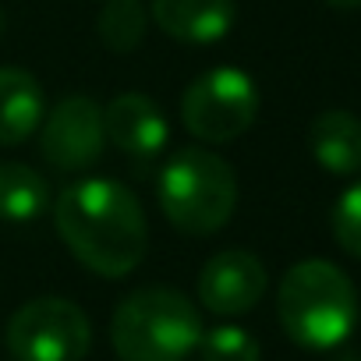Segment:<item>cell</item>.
Instances as JSON below:
<instances>
[{"instance_id":"cell-1","label":"cell","mask_w":361,"mask_h":361,"mask_svg":"<svg viewBox=\"0 0 361 361\" xmlns=\"http://www.w3.org/2000/svg\"><path fill=\"white\" fill-rule=\"evenodd\" d=\"M54 224L71 255L99 276H128L149 248V224L138 199L110 177H85L54 202Z\"/></svg>"},{"instance_id":"cell-2","label":"cell","mask_w":361,"mask_h":361,"mask_svg":"<svg viewBox=\"0 0 361 361\" xmlns=\"http://www.w3.org/2000/svg\"><path fill=\"white\" fill-rule=\"evenodd\" d=\"M276 315L298 347L333 350L357 326V290L340 266L326 259H305L283 273Z\"/></svg>"},{"instance_id":"cell-3","label":"cell","mask_w":361,"mask_h":361,"mask_svg":"<svg viewBox=\"0 0 361 361\" xmlns=\"http://www.w3.org/2000/svg\"><path fill=\"white\" fill-rule=\"evenodd\" d=\"M202 333L195 301L173 287L131 290L110 319V343L121 361H188Z\"/></svg>"},{"instance_id":"cell-4","label":"cell","mask_w":361,"mask_h":361,"mask_svg":"<svg viewBox=\"0 0 361 361\" xmlns=\"http://www.w3.org/2000/svg\"><path fill=\"white\" fill-rule=\"evenodd\" d=\"M156 192L170 227L188 238L216 234L220 227H227V220L238 209L234 166L202 145L177 149L159 170Z\"/></svg>"},{"instance_id":"cell-5","label":"cell","mask_w":361,"mask_h":361,"mask_svg":"<svg viewBox=\"0 0 361 361\" xmlns=\"http://www.w3.org/2000/svg\"><path fill=\"white\" fill-rule=\"evenodd\" d=\"M259 117V89L241 68H213L199 75L180 96V121L209 145L241 138Z\"/></svg>"},{"instance_id":"cell-6","label":"cell","mask_w":361,"mask_h":361,"mask_svg":"<svg viewBox=\"0 0 361 361\" xmlns=\"http://www.w3.org/2000/svg\"><path fill=\"white\" fill-rule=\"evenodd\" d=\"M8 347L18 361H82L92 347V322L68 298H36L11 315Z\"/></svg>"},{"instance_id":"cell-7","label":"cell","mask_w":361,"mask_h":361,"mask_svg":"<svg viewBox=\"0 0 361 361\" xmlns=\"http://www.w3.org/2000/svg\"><path fill=\"white\" fill-rule=\"evenodd\" d=\"M106 149L103 106L89 96H68L39 124V152L61 173L89 170Z\"/></svg>"},{"instance_id":"cell-8","label":"cell","mask_w":361,"mask_h":361,"mask_svg":"<svg viewBox=\"0 0 361 361\" xmlns=\"http://www.w3.org/2000/svg\"><path fill=\"white\" fill-rule=\"evenodd\" d=\"M269 287V273L259 255L245 248L216 252L199 273V301L206 312L220 319H234L252 312Z\"/></svg>"},{"instance_id":"cell-9","label":"cell","mask_w":361,"mask_h":361,"mask_svg":"<svg viewBox=\"0 0 361 361\" xmlns=\"http://www.w3.org/2000/svg\"><path fill=\"white\" fill-rule=\"evenodd\" d=\"M103 128H106V142L135 159H149L163 152V145L170 142L166 114L159 110L156 99L142 92L114 96L110 106H103Z\"/></svg>"},{"instance_id":"cell-10","label":"cell","mask_w":361,"mask_h":361,"mask_svg":"<svg viewBox=\"0 0 361 361\" xmlns=\"http://www.w3.org/2000/svg\"><path fill=\"white\" fill-rule=\"evenodd\" d=\"M149 18L177 43H220L234 29V0H152Z\"/></svg>"},{"instance_id":"cell-11","label":"cell","mask_w":361,"mask_h":361,"mask_svg":"<svg viewBox=\"0 0 361 361\" xmlns=\"http://www.w3.org/2000/svg\"><path fill=\"white\" fill-rule=\"evenodd\" d=\"M47 117V92L25 68H0V145H22Z\"/></svg>"},{"instance_id":"cell-12","label":"cell","mask_w":361,"mask_h":361,"mask_svg":"<svg viewBox=\"0 0 361 361\" xmlns=\"http://www.w3.org/2000/svg\"><path fill=\"white\" fill-rule=\"evenodd\" d=\"M308 149L336 177L361 173V121L350 110H322L308 128Z\"/></svg>"},{"instance_id":"cell-13","label":"cell","mask_w":361,"mask_h":361,"mask_svg":"<svg viewBox=\"0 0 361 361\" xmlns=\"http://www.w3.org/2000/svg\"><path fill=\"white\" fill-rule=\"evenodd\" d=\"M50 206L47 177L25 163H0V220L29 224Z\"/></svg>"},{"instance_id":"cell-14","label":"cell","mask_w":361,"mask_h":361,"mask_svg":"<svg viewBox=\"0 0 361 361\" xmlns=\"http://www.w3.org/2000/svg\"><path fill=\"white\" fill-rule=\"evenodd\" d=\"M145 8H142V0H106L103 11H99V39L106 50L114 54H131L142 39H145Z\"/></svg>"},{"instance_id":"cell-15","label":"cell","mask_w":361,"mask_h":361,"mask_svg":"<svg viewBox=\"0 0 361 361\" xmlns=\"http://www.w3.org/2000/svg\"><path fill=\"white\" fill-rule=\"evenodd\" d=\"M199 357L202 361H262L259 340L241 329V326H216L202 333L199 340Z\"/></svg>"},{"instance_id":"cell-16","label":"cell","mask_w":361,"mask_h":361,"mask_svg":"<svg viewBox=\"0 0 361 361\" xmlns=\"http://www.w3.org/2000/svg\"><path fill=\"white\" fill-rule=\"evenodd\" d=\"M333 238L347 255L361 259V180H354L333 206Z\"/></svg>"},{"instance_id":"cell-17","label":"cell","mask_w":361,"mask_h":361,"mask_svg":"<svg viewBox=\"0 0 361 361\" xmlns=\"http://www.w3.org/2000/svg\"><path fill=\"white\" fill-rule=\"evenodd\" d=\"M326 8H336V11H354V8H361V0H322Z\"/></svg>"},{"instance_id":"cell-18","label":"cell","mask_w":361,"mask_h":361,"mask_svg":"<svg viewBox=\"0 0 361 361\" xmlns=\"http://www.w3.org/2000/svg\"><path fill=\"white\" fill-rule=\"evenodd\" d=\"M0 36H4V8H0Z\"/></svg>"}]
</instances>
